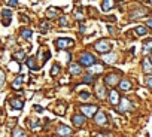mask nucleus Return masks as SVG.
Segmentation results:
<instances>
[{"label": "nucleus", "mask_w": 152, "mask_h": 137, "mask_svg": "<svg viewBox=\"0 0 152 137\" xmlns=\"http://www.w3.org/2000/svg\"><path fill=\"white\" fill-rule=\"evenodd\" d=\"M96 51H99L100 54H107L110 51V42H107L106 39H100L99 42H96L94 45Z\"/></svg>", "instance_id": "obj_1"}, {"label": "nucleus", "mask_w": 152, "mask_h": 137, "mask_svg": "<svg viewBox=\"0 0 152 137\" xmlns=\"http://www.w3.org/2000/svg\"><path fill=\"white\" fill-rule=\"evenodd\" d=\"M55 46L58 49H67L70 46H73V40L72 39H67V37H60L55 40Z\"/></svg>", "instance_id": "obj_2"}, {"label": "nucleus", "mask_w": 152, "mask_h": 137, "mask_svg": "<svg viewBox=\"0 0 152 137\" xmlns=\"http://www.w3.org/2000/svg\"><path fill=\"white\" fill-rule=\"evenodd\" d=\"M81 64L84 66V67H90V66H93L94 63H96V58L90 54V52H85V54H82L81 55Z\"/></svg>", "instance_id": "obj_3"}, {"label": "nucleus", "mask_w": 152, "mask_h": 137, "mask_svg": "<svg viewBox=\"0 0 152 137\" xmlns=\"http://www.w3.org/2000/svg\"><path fill=\"white\" fill-rule=\"evenodd\" d=\"M104 82H106V85H109V87H115V85L119 84V75L110 73V75H107V76L104 78Z\"/></svg>", "instance_id": "obj_4"}, {"label": "nucleus", "mask_w": 152, "mask_h": 137, "mask_svg": "<svg viewBox=\"0 0 152 137\" xmlns=\"http://www.w3.org/2000/svg\"><path fill=\"white\" fill-rule=\"evenodd\" d=\"M81 110H82V113H84L85 116H94L96 112H97V106H94V104H87V106H82Z\"/></svg>", "instance_id": "obj_5"}, {"label": "nucleus", "mask_w": 152, "mask_h": 137, "mask_svg": "<svg viewBox=\"0 0 152 137\" xmlns=\"http://www.w3.org/2000/svg\"><path fill=\"white\" fill-rule=\"evenodd\" d=\"M130 109H131V103H130V100L122 98V100H121V103H119L118 110H119L121 113H124V112H127V110H130Z\"/></svg>", "instance_id": "obj_6"}, {"label": "nucleus", "mask_w": 152, "mask_h": 137, "mask_svg": "<svg viewBox=\"0 0 152 137\" xmlns=\"http://www.w3.org/2000/svg\"><path fill=\"white\" fill-rule=\"evenodd\" d=\"M94 121H96V124L97 125H104L106 122H107V119H106V115L103 113V112H96V115H94Z\"/></svg>", "instance_id": "obj_7"}, {"label": "nucleus", "mask_w": 152, "mask_h": 137, "mask_svg": "<svg viewBox=\"0 0 152 137\" xmlns=\"http://www.w3.org/2000/svg\"><path fill=\"white\" fill-rule=\"evenodd\" d=\"M57 134L58 136H70L72 134V128L67 127V125H60L57 128Z\"/></svg>", "instance_id": "obj_8"}, {"label": "nucleus", "mask_w": 152, "mask_h": 137, "mask_svg": "<svg viewBox=\"0 0 152 137\" xmlns=\"http://www.w3.org/2000/svg\"><path fill=\"white\" fill-rule=\"evenodd\" d=\"M84 122H85V115H75V116H73V124H75L76 127L84 125Z\"/></svg>", "instance_id": "obj_9"}, {"label": "nucleus", "mask_w": 152, "mask_h": 137, "mask_svg": "<svg viewBox=\"0 0 152 137\" xmlns=\"http://www.w3.org/2000/svg\"><path fill=\"white\" fill-rule=\"evenodd\" d=\"M9 104H11V107H12V109H17V110H20V109H23V107H24V103H23L21 100H17V98L11 100V101H9Z\"/></svg>", "instance_id": "obj_10"}, {"label": "nucleus", "mask_w": 152, "mask_h": 137, "mask_svg": "<svg viewBox=\"0 0 152 137\" xmlns=\"http://www.w3.org/2000/svg\"><path fill=\"white\" fill-rule=\"evenodd\" d=\"M109 100H110L112 104H118V101H119V95H118V93H116L115 90L110 91V94H109Z\"/></svg>", "instance_id": "obj_11"}, {"label": "nucleus", "mask_w": 152, "mask_h": 137, "mask_svg": "<svg viewBox=\"0 0 152 137\" xmlns=\"http://www.w3.org/2000/svg\"><path fill=\"white\" fill-rule=\"evenodd\" d=\"M143 70H145V73H151L152 72V63H151V60H148V58L143 60Z\"/></svg>", "instance_id": "obj_12"}, {"label": "nucleus", "mask_w": 152, "mask_h": 137, "mask_svg": "<svg viewBox=\"0 0 152 137\" xmlns=\"http://www.w3.org/2000/svg\"><path fill=\"white\" fill-rule=\"evenodd\" d=\"M58 12H61L60 9H57V8H49L48 11H46V17L51 20V18H55L57 15H58Z\"/></svg>", "instance_id": "obj_13"}, {"label": "nucleus", "mask_w": 152, "mask_h": 137, "mask_svg": "<svg viewBox=\"0 0 152 137\" xmlns=\"http://www.w3.org/2000/svg\"><path fill=\"white\" fill-rule=\"evenodd\" d=\"M23 82H24V78H23V76H18V78L12 82V88H14V90H20V88L23 87Z\"/></svg>", "instance_id": "obj_14"}, {"label": "nucleus", "mask_w": 152, "mask_h": 137, "mask_svg": "<svg viewBox=\"0 0 152 137\" xmlns=\"http://www.w3.org/2000/svg\"><path fill=\"white\" fill-rule=\"evenodd\" d=\"M102 8H103V11H104V12L110 11V9L113 8V0H103V5H102Z\"/></svg>", "instance_id": "obj_15"}, {"label": "nucleus", "mask_w": 152, "mask_h": 137, "mask_svg": "<svg viewBox=\"0 0 152 137\" xmlns=\"http://www.w3.org/2000/svg\"><path fill=\"white\" fill-rule=\"evenodd\" d=\"M69 70H70L72 75H79V73H81V67H79L78 64H70Z\"/></svg>", "instance_id": "obj_16"}, {"label": "nucleus", "mask_w": 152, "mask_h": 137, "mask_svg": "<svg viewBox=\"0 0 152 137\" xmlns=\"http://www.w3.org/2000/svg\"><path fill=\"white\" fill-rule=\"evenodd\" d=\"M27 66L31 68V70H37V66H36V58H33V57L27 58Z\"/></svg>", "instance_id": "obj_17"}, {"label": "nucleus", "mask_w": 152, "mask_h": 137, "mask_svg": "<svg viewBox=\"0 0 152 137\" xmlns=\"http://www.w3.org/2000/svg\"><path fill=\"white\" fill-rule=\"evenodd\" d=\"M119 88H121L122 91H128V90H131V84H130V81H122V82L119 84Z\"/></svg>", "instance_id": "obj_18"}, {"label": "nucleus", "mask_w": 152, "mask_h": 137, "mask_svg": "<svg viewBox=\"0 0 152 137\" xmlns=\"http://www.w3.org/2000/svg\"><path fill=\"white\" fill-rule=\"evenodd\" d=\"M90 67H91V68H90V73H100V72H103V66H99V64L94 66V64H93V66H90Z\"/></svg>", "instance_id": "obj_19"}, {"label": "nucleus", "mask_w": 152, "mask_h": 137, "mask_svg": "<svg viewBox=\"0 0 152 137\" xmlns=\"http://www.w3.org/2000/svg\"><path fill=\"white\" fill-rule=\"evenodd\" d=\"M139 36H145L146 33H148V30H146V27H142V26H139V27H136V30H134Z\"/></svg>", "instance_id": "obj_20"}, {"label": "nucleus", "mask_w": 152, "mask_h": 137, "mask_svg": "<svg viewBox=\"0 0 152 137\" xmlns=\"http://www.w3.org/2000/svg\"><path fill=\"white\" fill-rule=\"evenodd\" d=\"M14 58H15V60H18V61H21V60H24V58H26V52H24V51L15 52V54H14Z\"/></svg>", "instance_id": "obj_21"}, {"label": "nucleus", "mask_w": 152, "mask_h": 137, "mask_svg": "<svg viewBox=\"0 0 152 137\" xmlns=\"http://www.w3.org/2000/svg\"><path fill=\"white\" fill-rule=\"evenodd\" d=\"M106 63H115L116 61V55L115 54H110V55H104V58H103Z\"/></svg>", "instance_id": "obj_22"}, {"label": "nucleus", "mask_w": 152, "mask_h": 137, "mask_svg": "<svg viewBox=\"0 0 152 137\" xmlns=\"http://www.w3.org/2000/svg\"><path fill=\"white\" fill-rule=\"evenodd\" d=\"M143 49H145V52H148L149 49H152V39H151V40H148V42H145Z\"/></svg>", "instance_id": "obj_23"}, {"label": "nucleus", "mask_w": 152, "mask_h": 137, "mask_svg": "<svg viewBox=\"0 0 152 137\" xmlns=\"http://www.w3.org/2000/svg\"><path fill=\"white\" fill-rule=\"evenodd\" d=\"M9 68L14 70V72H20V66L17 63H9Z\"/></svg>", "instance_id": "obj_24"}, {"label": "nucleus", "mask_w": 152, "mask_h": 137, "mask_svg": "<svg viewBox=\"0 0 152 137\" xmlns=\"http://www.w3.org/2000/svg\"><path fill=\"white\" fill-rule=\"evenodd\" d=\"M12 136H14V137H21V136H26V133H24L23 130L18 128V130H15V131L12 133Z\"/></svg>", "instance_id": "obj_25"}, {"label": "nucleus", "mask_w": 152, "mask_h": 137, "mask_svg": "<svg viewBox=\"0 0 152 137\" xmlns=\"http://www.w3.org/2000/svg\"><path fill=\"white\" fill-rule=\"evenodd\" d=\"M58 72H60V67H58V64H55V66L52 67V70H51V75H52V76H57Z\"/></svg>", "instance_id": "obj_26"}, {"label": "nucleus", "mask_w": 152, "mask_h": 137, "mask_svg": "<svg viewBox=\"0 0 152 137\" xmlns=\"http://www.w3.org/2000/svg\"><path fill=\"white\" fill-rule=\"evenodd\" d=\"M2 15H3L5 18H12V12H11L9 9H3V11H2Z\"/></svg>", "instance_id": "obj_27"}, {"label": "nucleus", "mask_w": 152, "mask_h": 137, "mask_svg": "<svg viewBox=\"0 0 152 137\" xmlns=\"http://www.w3.org/2000/svg\"><path fill=\"white\" fill-rule=\"evenodd\" d=\"M23 36H24L26 39H31V30H28V28L23 30Z\"/></svg>", "instance_id": "obj_28"}, {"label": "nucleus", "mask_w": 152, "mask_h": 137, "mask_svg": "<svg viewBox=\"0 0 152 137\" xmlns=\"http://www.w3.org/2000/svg\"><path fill=\"white\" fill-rule=\"evenodd\" d=\"M94 81V76H93V73H90L88 76H85L84 78V84H90V82H93Z\"/></svg>", "instance_id": "obj_29"}, {"label": "nucleus", "mask_w": 152, "mask_h": 137, "mask_svg": "<svg viewBox=\"0 0 152 137\" xmlns=\"http://www.w3.org/2000/svg\"><path fill=\"white\" fill-rule=\"evenodd\" d=\"M146 12L145 11H136V14H131V18H137V17H143Z\"/></svg>", "instance_id": "obj_30"}, {"label": "nucleus", "mask_w": 152, "mask_h": 137, "mask_svg": "<svg viewBox=\"0 0 152 137\" xmlns=\"http://www.w3.org/2000/svg\"><path fill=\"white\" fill-rule=\"evenodd\" d=\"M67 23H69V18H67V17H61V18H60V26L66 27V26H67Z\"/></svg>", "instance_id": "obj_31"}, {"label": "nucleus", "mask_w": 152, "mask_h": 137, "mask_svg": "<svg viewBox=\"0 0 152 137\" xmlns=\"http://www.w3.org/2000/svg\"><path fill=\"white\" fill-rule=\"evenodd\" d=\"M96 90H97V93H99V97L103 98V97H104V88H103V87H97Z\"/></svg>", "instance_id": "obj_32"}, {"label": "nucleus", "mask_w": 152, "mask_h": 137, "mask_svg": "<svg viewBox=\"0 0 152 137\" xmlns=\"http://www.w3.org/2000/svg\"><path fill=\"white\" fill-rule=\"evenodd\" d=\"M145 82H146V85L152 90V76H146V79H145Z\"/></svg>", "instance_id": "obj_33"}, {"label": "nucleus", "mask_w": 152, "mask_h": 137, "mask_svg": "<svg viewBox=\"0 0 152 137\" xmlns=\"http://www.w3.org/2000/svg\"><path fill=\"white\" fill-rule=\"evenodd\" d=\"M3 82H5V73L0 70V88L3 87Z\"/></svg>", "instance_id": "obj_34"}, {"label": "nucleus", "mask_w": 152, "mask_h": 137, "mask_svg": "<svg viewBox=\"0 0 152 137\" xmlns=\"http://www.w3.org/2000/svg\"><path fill=\"white\" fill-rule=\"evenodd\" d=\"M82 100H88L90 98V93H81V95H79Z\"/></svg>", "instance_id": "obj_35"}, {"label": "nucleus", "mask_w": 152, "mask_h": 137, "mask_svg": "<svg viewBox=\"0 0 152 137\" xmlns=\"http://www.w3.org/2000/svg\"><path fill=\"white\" fill-rule=\"evenodd\" d=\"M58 115H64V107L63 106H57V110H55Z\"/></svg>", "instance_id": "obj_36"}, {"label": "nucleus", "mask_w": 152, "mask_h": 137, "mask_svg": "<svg viewBox=\"0 0 152 137\" xmlns=\"http://www.w3.org/2000/svg\"><path fill=\"white\" fill-rule=\"evenodd\" d=\"M8 5L15 8V6H18V2H17V0H8Z\"/></svg>", "instance_id": "obj_37"}, {"label": "nucleus", "mask_w": 152, "mask_h": 137, "mask_svg": "<svg viewBox=\"0 0 152 137\" xmlns=\"http://www.w3.org/2000/svg\"><path fill=\"white\" fill-rule=\"evenodd\" d=\"M146 24H148V27H149V28H152V18H149Z\"/></svg>", "instance_id": "obj_38"}, {"label": "nucleus", "mask_w": 152, "mask_h": 137, "mask_svg": "<svg viewBox=\"0 0 152 137\" xmlns=\"http://www.w3.org/2000/svg\"><path fill=\"white\" fill-rule=\"evenodd\" d=\"M40 27H42V30H48V28H49V27H48L45 23H42V26H40Z\"/></svg>", "instance_id": "obj_39"}, {"label": "nucleus", "mask_w": 152, "mask_h": 137, "mask_svg": "<svg viewBox=\"0 0 152 137\" xmlns=\"http://www.w3.org/2000/svg\"><path fill=\"white\" fill-rule=\"evenodd\" d=\"M34 109H36V110H37V112H42V110H43V109H42V107H40V106H34Z\"/></svg>", "instance_id": "obj_40"}, {"label": "nucleus", "mask_w": 152, "mask_h": 137, "mask_svg": "<svg viewBox=\"0 0 152 137\" xmlns=\"http://www.w3.org/2000/svg\"><path fill=\"white\" fill-rule=\"evenodd\" d=\"M149 60H151V63H152V54H151V58H149Z\"/></svg>", "instance_id": "obj_41"}, {"label": "nucleus", "mask_w": 152, "mask_h": 137, "mask_svg": "<svg viewBox=\"0 0 152 137\" xmlns=\"http://www.w3.org/2000/svg\"><path fill=\"white\" fill-rule=\"evenodd\" d=\"M149 3H151V5H152V0H149Z\"/></svg>", "instance_id": "obj_42"}, {"label": "nucleus", "mask_w": 152, "mask_h": 137, "mask_svg": "<svg viewBox=\"0 0 152 137\" xmlns=\"http://www.w3.org/2000/svg\"><path fill=\"white\" fill-rule=\"evenodd\" d=\"M0 118H2V113H0Z\"/></svg>", "instance_id": "obj_43"}, {"label": "nucleus", "mask_w": 152, "mask_h": 137, "mask_svg": "<svg viewBox=\"0 0 152 137\" xmlns=\"http://www.w3.org/2000/svg\"><path fill=\"white\" fill-rule=\"evenodd\" d=\"M119 2H121V0H119Z\"/></svg>", "instance_id": "obj_44"}, {"label": "nucleus", "mask_w": 152, "mask_h": 137, "mask_svg": "<svg viewBox=\"0 0 152 137\" xmlns=\"http://www.w3.org/2000/svg\"><path fill=\"white\" fill-rule=\"evenodd\" d=\"M151 73H152V72H151Z\"/></svg>", "instance_id": "obj_45"}]
</instances>
